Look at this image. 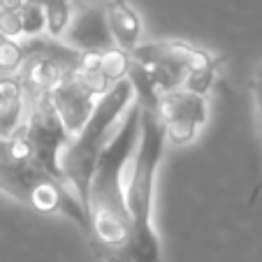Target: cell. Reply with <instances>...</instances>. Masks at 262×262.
<instances>
[{"instance_id":"ac0fdd59","label":"cell","mask_w":262,"mask_h":262,"mask_svg":"<svg viewBox=\"0 0 262 262\" xmlns=\"http://www.w3.org/2000/svg\"><path fill=\"white\" fill-rule=\"evenodd\" d=\"M26 0H0V10H19Z\"/></svg>"},{"instance_id":"8fae6325","label":"cell","mask_w":262,"mask_h":262,"mask_svg":"<svg viewBox=\"0 0 262 262\" xmlns=\"http://www.w3.org/2000/svg\"><path fill=\"white\" fill-rule=\"evenodd\" d=\"M104 19H107L109 33L116 47L133 51L142 37V16L130 5L128 0H107L104 5Z\"/></svg>"},{"instance_id":"2e32d148","label":"cell","mask_w":262,"mask_h":262,"mask_svg":"<svg viewBox=\"0 0 262 262\" xmlns=\"http://www.w3.org/2000/svg\"><path fill=\"white\" fill-rule=\"evenodd\" d=\"M0 35L10 37V40H24L19 12L16 10H0Z\"/></svg>"},{"instance_id":"8992f818","label":"cell","mask_w":262,"mask_h":262,"mask_svg":"<svg viewBox=\"0 0 262 262\" xmlns=\"http://www.w3.org/2000/svg\"><path fill=\"white\" fill-rule=\"evenodd\" d=\"M154 109L165 128V137L174 146H188L195 142L207 123V95L186 89L160 93Z\"/></svg>"},{"instance_id":"5bb4252c","label":"cell","mask_w":262,"mask_h":262,"mask_svg":"<svg viewBox=\"0 0 262 262\" xmlns=\"http://www.w3.org/2000/svg\"><path fill=\"white\" fill-rule=\"evenodd\" d=\"M16 12H19L21 35H24V37H37V35L47 33V19H45V7H42V3L26 0Z\"/></svg>"},{"instance_id":"6da1fadb","label":"cell","mask_w":262,"mask_h":262,"mask_svg":"<svg viewBox=\"0 0 262 262\" xmlns=\"http://www.w3.org/2000/svg\"><path fill=\"white\" fill-rule=\"evenodd\" d=\"M139 112L142 104L135 100L119 123L107 137L86 195V216H89L91 251L102 262H133L130 257V216L125 204V186H128L130 163L139 139Z\"/></svg>"},{"instance_id":"e0dca14e","label":"cell","mask_w":262,"mask_h":262,"mask_svg":"<svg viewBox=\"0 0 262 262\" xmlns=\"http://www.w3.org/2000/svg\"><path fill=\"white\" fill-rule=\"evenodd\" d=\"M251 93H253V100H255L257 116H262V63L257 65L251 77Z\"/></svg>"},{"instance_id":"9c48e42d","label":"cell","mask_w":262,"mask_h":262,"mask_svg":"<svg viewBox=\"0 0 262 262\" xmlns=\"http://www.w3.org/2000/svg\"><path fill=\"white\" fill-rule=\"evenodd\" d=\"M63 40L79 51H102L112 47L114 40H112L107 19H104V7L89 5L72 14Z\"/></svg>"},{"instance_id":"277c9868","label":"cell","mask_w":262,"mask_h":262,"mask_svg":"<svg viewBox=\"0 0 262 262\" xmlns=\"http://www.w3.org/2000/svg\"><path fill=\"white\" fill-rule=\"evenodd\" d=\"M0 193L14 202L26 204L42 216H65L86 232L89 216L79 198L60 177L42 169L40 165L0 158Z\"/></svg>"},{"instance_id":"ba28073f","label":"cell","mask_w":262,"mask_h":262,"mask_svg":"<svg viewBox=\"0 0 262 262\" xmlns=\"http://www.w3.org/2000/svg\"><path fill=\"white\" fill-rule=\"evenodd\" d=\"M47 98H49L51 107H54V112L58 114L60 123L68 130L70 137L84 128L89 116L93 114L95 102L100 100V98H95L91 91H86L84 86L77 81L74 74L65 77L58 86H54V89L47 93Z\"/></svg>"},{"instance_id":"3957f363","label":"cell","mask_w":262,"mask_h":262,"mask_svg":"<svg viewBox=\"0 0 262 262\" xmlns=\"http://www.w3.org/2000/svg\"><path fill=\"white\" fill-rule=\"evenodd\" d=\"M135 102V91L130 79L114 81L112 89L95 102L93 114L89 116L86 125L77 135L68 139L58 156V169L60 179L70 186L77 198H79L81 207L86 209V195H89V181L93 174L95 160H98L100 151H102L107 137L112 135L114 125L123 116V112Z\"/></svg>"},{"instance_id":"9a60e30c","label":"cell","mask_w":262,"mask_h":262,"mask_svg":"<svg viewBox=\"0 0 262 262\" xmlns=\"http://www.w3.org/2000/svg\"><path fill=\"white\" fill-rule=\"evenodd\" d=\"M26 60L24 42L0 35V74H16Z\"/></svg>"},{"instance_id":"5b68a950","label":"cell","mask_w":262,"mask_h":262,"mask_svg":"<svg viewBox=\"0 0 262 262\" xmlns=\"http://www.w3.org/2000/svg\"><path fill=\"white\" fill-rule=\"evenodd\" d=\"M26 104L28 109H26V121L21 125V135L30 146L33 165H40L42 169L60 177L58 156L70 139L68 130L63 128L47 93L26 95Z\"/></svg>"},{"instance_id":"4fadbf2b","label":"cell","mask_w":262,"mask_h":262,"mask_svg":"<svg viewBox=\"0 0 262 262\" xmlns=\"http://www.w3.org/2000/svg\"><path fill=\"white\" fill-rule=\"evenodd\" d=\"M47 19V35L63 40L65 30L72 21V0H42Z\"/></svg>"},{"instance_id":"7a4b0ae2","label":"cell","mask_w":262,"mask_h":262,"mask_svg":"<svg viewBox=\"0 0 262 262\" xmlns=\"http://www.w3.org/2000/svg\"><path fill=\"white\" fill-rule=\"evenodd\" d=\"M167 137L156 109L142 107L139 112V139L130 163L125 204L130 216V257L133 262H160L158 232L154 228V195L158 181V167L163 163Z\"/></svg>"},{"instance_id":"52a82bcc","label":"cell","mask_w":262,"mask_h":262,"mask_svg":"<svg viewBox=\"0 0 262 262\" xmlns=\"http://www.w3.org/2000/svg\"><path fill=\"white\" fill-rule=\"evenodd\" d=\"M130 58L137 60V63L167 65V68H174L183 74H190L193 70L225 60L223 56H216L211 51L202 49V47L183 40H156V42H144V45L139 42L130 51Z\"/></svg>"},{"instance_id":"7c38bea8","label":"cell","mask_w":262,"mask_h":262,"mask_svg":"<svg viewBox=\"0 0 262 262\" xmlns=\"http://www.w3.org/2000/svg\"><path fill=\"white\" fill-rule=\"evenodd\" d=\"M130 65H133L130 51L121 49V47H116V45H112V47H107V49L98 51V68H100V72H102L104 77L112 81V84L128 77Z\"/></svg>"},{"instance_id":"30bf717a","label":"cell","mask_w":262,"mask_h":262,"mask_svg":"<svg viewBox=\"0 0 262 262\" xmlns=\"http://www.w3.org/2000/svg\"><path fill=\"white\" fill-rule=\"evenodd\" d=\"M70 74H72V68L58 63V60H49L42 58V56H26L16 79L21 81L26 95H42L49 93L54 86H58Z\"/></svg>"}]
</instances>
